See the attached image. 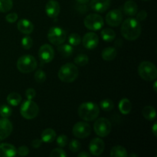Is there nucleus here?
I'll list each match as a JSON object with an SVG mask.
<instances>
[{"label":"nucleus","mask_w":157,"mask_h":157,"mask_svg":"<svg viewBox=\"0 0 157 157\" xmlns=\"http://www.w3.org/2000/svg\"><path fill=\"white\" fill-rule=\"evenodd\" d=\"M74 61H75V64L76 65L83 67V66H85L88 64L89 58L87 55H84V54H80L75 58Z\"/></svg>","instance_id":"30"},{"label":"nucleus","mask_w":157,"mask_h":157,"mask_svg":"<svg viewBox=\"0 0 157 157\" xmlns=\"http://www.w3.org/2000/svg\"><path fill=\"white\" fill-rule=\"evenodd\" d=\"M35 80L39 84L44 82L46 80V74L42 70H38L34 75Z\"/></svg>","instance_id":"36"},{"label":"nucleus","mask_w":157,"mask_h":157,"mask_svg":"<svg viewBox=\"0 0 157 157\" xmlns=\"http://www.w3.org/2000/svg\"><path fill=\"white\" fill-rule=\"evenodd\" d=\"M140 23L137 19L133 18H129L124 20L121 25V35L125 39L128 41H135L141 35Z\"/></svg>","instance_id":"1"},{"label":"nucleus","mask_w":157,"mask_h":157,"mask_svg":"<svg viewBox=\"0 0 157 157\" xmlns=\"http://www.w3.org/2000/svg\"><path fill=\"white\" fill-rule=\"evenodd\" d=\"M81 143L78 140H72L69 144V149L72 153H77L81 150Z\"/></svg>","instance_id":"35"},{"label":"nucleus","mask_w":157,"mask_h":157,"mask_svg":"<svg viewBox=\"0 0 157 157\" xmlns=\"http://www.w3.org/2000/svg\"><path fill=\"white\" fill-rule=\"evenodd\" d=\"M13 7L12 0H0V12H8Z\"/></svg>","instance_id":"29"},{"label":"nucleus","mask_w":157,"mask_h":157,"mask_svg":"<svg viewBox=\"0 0 157 157\" xmlns=\"http://www.w3.org/2000/svg\"><path fill=\"white\" fill-rule=\"evenodd\" d=\"M38 63L35 57L30 55H25L20 57L17 61V68L21 73L29 74L36 69Z\"/></svg>","instance_id":"5"},{"label":"nucleus","mask_w":157,"mask_h":157,"mask_svg":"<svg viewBox=\"0 0 157 157\" xmlns=\"http://www.w3.org/2000/svg\"><path fill=\"white\" fill-rule=\"evenodd\" d=\"M21 43L23 48L25 49V50H29V49L32 48V45H33V40L30 36L26 35L24 38H22Z\"/></svg>","instance_id":"34"},{"label":"nucleus","mask_w":157,"mask_h":157,"mask_svg":"<svg viewBox=\"0 0 157 157\" xmlns=\"http://www.w3.org/2000/svg\"><path fill=\"white\" fill-rule=\"evenodd\" d=\"M110 0H90V7L94 12L103 13L110 8Z\"/></svg>","instance_id":"16"},{"label":"nucleus","mask_w":157,"mask_h":157,"mask_svg":"<svg viewBox=\"0 0 157 157\" xmlns=\"http://www.w3.org/2000/svg\"><path fill=\"white\" fill-rule=\"evenodd\" d=\"M72 133L75 137L78 138V139H84L90 135L91 128L87 123L80 121L74 125Z\"/></svg>","instance_id":"10"},{"label":"nucleus","mask_w":157,"mask_h":157,"mask_svg":"<svg viewBox=\"0 0 157 157\" xmlns=\"http://www.w3.org/2000/svg\"><path fill=\"white\" fill-rule=\"evenodd\" d=\"M17 28L18 31L25 35H30L34 31V25L30 20L22 18L17 23Z\"/></svg>","instance_id":"18"},{"label":"nucleus","mask_w":157,"mask_h":157,"mask_svg":"<svg viewBox=\"0 0 157 157\" xmlns=\"http://www.w3.org/2000/svg\"><path fill=\"white\" fill-rule=\"evenodd\" d=\"M12 113V108L8 105H2L0 107V116L4 118H9Z\"/></svg>","instance_id":"33"},{"label":"nucleus","mask_w":157,"mask_h":157,"mask_svg":"<svg viewBox=\"0 0 157 157\" xmlns=\"http://www.w3.org/2000/svg\"><path fill=\"white\" fill-rule=\"evenodd\" d=\"M147 12L145 10H141L138 13H136V18L138 21H144L147 18Z\"/></svg>","instance_id":"43"},{"label":"nucleus","mask_w":157,"mask_h":157,"mask_svg":"<svg viewBox=\"0 0 157 157\" xmlns=\"http://www.w3.org/2000/svg\"><path fill=\"white\" fill-rule=\"evenodd\" d=\"M17 150L12 144H0V157H13L16 155Z\"/></svg>","instance_id":"19"},{"label":"nucleus","mask_w":157,"mask_h":157,"mask_svg":"<svg viewBox=\"0 0 157 157\" xmlns=\"http://www.w3.org/2000/svg\"><path fill=\"white\" fill-rule=\"evenodd\" d=\"M83 43V45L85 48L92 50L97 48L99 43V37L94 32H87L83 37V39L81 40Z\"/></svg>","instance_id":"14"},{"label":"nucleus","mask_w":157,"mask_h":157,"mask_svg":"<svg viewBox=\"0 0 157 157\" xmlns=\"http://www.w3.org/2000/svg\"><path fill=\"white\" fill-rule=\"evenodd\" d=\"M105 21L108 25L111 27H117L122 23L123 14L119 9H113L108 12L105 18Z\"/></svg>","instance_id":"11"},{"label":"nucleus","mask_w":157,"mask_h":157,"mask_svg":"<svg viewBox=\"0 0 157 157\" xmlns=\"http://www.w3.org/2000/svg\"><path fill=\"white\" fill-rule=\"evenodd\" d=\"M56 132L52 128H47L43 130L41 135V140L42 142L50 144L52 143L55 139H56Z\"/></svg>","instance_id":"21"},{"label":"nucleus","mask_w":157,"mask_h":157,"mask_svg":"<svg viewBox=\"0 0 157 157\" xmlns=\"http://www.w3.org/2000/svg\"><path fill=\"white\" fill-rule=\"evenodd\" d=\"M6 20L9 23H15L18 20V14L15 12L8 14L6 16Z\"/></svg>","instance_id":"40"},{"label":"nucleus","mask_w":157,"mask_h":157,"mask_svg":"<svg viewBox=\"0 0 157 157\" xmlns=\"http://www.w3.org/2000/svg\"><path fill=\"white\" fill-rule=\"evenodd\" d=\"M138 74L143 80L147 81H154L157 78V68L153 63L144 61L138 66Z\"/></svg>","instance_id":"4"},{"label":"nucleus","mask_w":157,"mask_h":157,"mask_svg":"<svg viewBox=\"0 0 157 157\" xmlns=\"http://www.w3.org/2000/svg\"><path fill=\"white\" fill-rule=\"evenodd\" d=\"M13 130V125L8 118L0 119V142L9 137Z\"/></svg>","instance_id":"15"},{"label":"nucleus","mask_w":157,"mask_h":157,"mask_svg":"<svg viewBox=\"0 0 157 157\" xmlns=\"http://www.w3.org/2000/svg\"><path fill=\"white\" fill-rule=\"evenodd\" d=\"M38 57L43 63H50L55 57L54 48L48 44H42L38 50Z\"/></svg>","instance_id":"12"},{"label":"nucleus","mask_w":157,"mask_h":157,"mask_svg":"<svg viewBox=\"0 0 157 157\" xmlns=\"http://www.w3.org/2000/svg\"><path fill=\"white\" fill-rule=\"evenodd\" d=\"M39 113V107L32 100L27 99L24 101L20 107V113L21 117L26 120H32L36 117Z\"/></svg>","instance_id":"6"},{"label":"nucleus","mask_w":157,"mask_h":157,"mask_svg":"<svg viewBox=\"0 0 157 157\" xmlns=\"http://www.w3.org/2000/svg\"><path fill=\"white\" fill-rule=\"evenodd\" d=\"M78 116L85 121H94L98 118L100 113V108L94 102H84L78 109Z\"/></svg>","instance_id":"2"},{"label":"nucleus","mask_w":157,"mask_h":157,"mask_svg":"<svg viewBox=\"0 0 157 157\" xmlns=\"http://www.w3.org/2000/svg\"><path fill=\"white\" fill-rule=\"evenodd\" d=\"M142 114L145 119L149 121H153L156 119V109L152 106H146L142 110Z\"/></svg>","instance_id":"24"},{"label":"nucleus","mask_w":157,"mask_h":157,"mask_svg":"<svg viewBox=\"0 0 157 157\" xmlns=\"http://www.w3.org/2000/svg\"><path fill=\"white\" fill-rule=\"evenodd\" d=\"M61 7L56 0H49L45 6V12L50 18H56L60 13Z\"/></svg>","instance_id":"17"},{"label":"nucleus","mask_w":157,"mask_h":157,"mask_svg":"<svg viewBox=\"0 0 157 157\" xmlns=\"http://www.w3.org/2000/svg\"><path fill=\"white\" fill-rule=\"evenodd\" d=\"M156 84H157V82H156V81H155L154 84H153V90H154V91L156 92V93L157 91V90H156Z\"/></svg>","instance_id":"48"},{"label":"nucleus","mask_w":157,"mask_h":157,"mask_svg":"<svg viewBox=\"0 0 157 157\" xmlns=\"http://www.w3.org/2000/svg\"><path fill=\"white\" fill-rule=\"evenodd\" d=\"M112 130V124L108 119L99 118L94 124V130L100 137H106L110 134Z\"/></svg>","instance_id":"7"},{"label":"nucleus","mask_w":157,"mask_h":157,"mask_svg":"<svg viewBox=\"0 0 157 157\" xmlns=\"http://www.w3.org/2000/svg\"><path fill=\"white\" fill-rule=\"evenodd\" d=\"M48 39L54 45H60L65 41V31L60 27H52L48 33Z\"/></svg>","instance_id":"8"},{"label":"nucleus","mask_w":157,"mask_h":157,"mask_svg":"<svg viewBox=\"0 0 157 157\" xmlns=\"http://www.w3.org/2000/svg\"><path fill=\"white\" fill-rule=\"evenodd\" d=\"M58 77L62 82L71 83L78 77V68L75 64L67 63L61 67L58 73Z\"/></svg>","instance_id":"3"},{"label":"nucleus","mask_w":157,"mask_h":157,"mask_svg":"<svg viewBox=\"0 0 157 157\" xmlns=\"http://www.w3.org/2000/svg\"><path fill=\"white\" fill-rule=\"evenodd\" d=\"M41 144H42V140L41 139H38V138H36L34 140H32V146L33 148H39L41 146Z\"/></svg>","instance_id":"44"},{"label":"nucleus","mask_w":157,"mask_h":157,"mask_svg":"<svg viewBox=\"0 0 157 157\" xmlns=\"http://www.w3.org/2000/svg\"><path fill=\"white\" fill-rule=\"evenodd\" d=\"M21 96L18 93L12 92L10 93L7 97V102L12 106H18L21 102Z\"/></svg>","instance_id":"28"},{"label":"nucleus","mask_w":157,"mask_h":157,"mask_svg":"<svg viewBox=\"0 0 157 157\" xmlns=\"http://www.w3.org/2000/svg\"><path fill=\"white\" fill-rule=\"evenodd\" d=\"M17 153H18L20 156H28L29 153V147H27L26 146H21V147H18V149L17 150Z\"/></svg>","instance_id":"39"},{"label":"nucleus","mask_w":157,"mask_h":157,"mask_svg":"<svg viewBox=\"0 0 157 157\" xmlns=\"http://www.w3.org/2000/svg\"><path fill=\"white\" fill-rule=\"evenodd\" d=\"M104 148H105V144L104 140L99 137L92 139L89 144V151L93 156H101L104 153Z\"/></svg>","instance_id":"13"},{"label":"nucleus","mask_w":157,"mask_h":157,"mask_svg":"<svg viewBox=\"0 0 157 157\" xmlns=\"http://www.w3.org/2000/svg\"><path fill=\"white\" fill-rule=\"evenodd\" d=\"M84 24L87 29L98 31L104 26V19L99 14L91 13L84 18Z\"/></svg>","instance_id":"9"},{"label":"nucleus","mask_w":157,"mask_h":157,"mask_svg":"<svg viewBox=\"0 0 157 157\" xmlns=\"http://www.w3.org/2000/svg\"><path fill=\"white\" fill-rule=\"evenodd\" d=\"M58 51L61 53L62 56L65 57V58H68V57L71 56L72 54L74 52V48L72 45L68 44H60L58 47Z\"/></svg>","instance_id":"26"},{"label":"nucleus","mask_w":157,"mask_h":157,"mask_svg":"<svg viewBox=\"0 0 157 157\" xmlns=\"http://www.w3.org/2000/svg\"><path fill=\"white\" fill-rule=\"evenodd\" d=\"M78 157H90V153H87V152H81L78 155Z\"/></svg>","instance_id":"46"},{"label":"nucleus","mask_w":157,"mask_h":157,"mask_svg":"<svg viewBox=\"0 0 157 157\" xmlns=\"http://www.w3.org/2000/svg\"><path fill=\"white\" fill-rule=\"evenodd\" d=\"M51 157H66L67 153H65L64 150H63L61 148H55L53 150H52L50 153Z\"/></svg>","instance_id":"38"},{"label":"nucleus","mask_w":157,"mask_h":157,"mask_svg":"<svg viewBox=\"0 0 157 157\" xmlns=\"http://www.w3.org/2000/svg\"><path fill=\"white\" fill-rule=\"evenodd\" d=\"M100 106H101V108L104 111H111L112 110L114 107V104H113V101L110 99H104L103 101H101L100 103Z\"/></svg>","instance_id":"31"},{"label":"nucleus","mask_w":157,"mask_h":157,"mask_svg":"<svg viewBox=\"0 0 157 157\" xmlns=\"http://www.w3.org/2000/svg\"><path fill=\"white\" fill-rule=\"evenodd\" d=\"M124 11L125 14L130 16H134L138 12V6L133 0H128L124 5Z\"/></svg>","instance_id":"20"},{"label":"nucleus","mask_w":157,"mask_h":157,"mask_svg":"<svg viewBox=\"0 0 157 157\" xmlns=\"http://www.w3.org/2000/svg\"><path fill=\"white\" fill-rule=\"evenodd\" d=\"M118 108H119V110L121 111V113L122 114H129L131 112L132 104L129 99H127V98H123L122 100L120 101Z\"/></svg>","instance_id":"23"},{"label":"nucleus","mask_w":157,"mask_h":157,"mask_svg":"<svg viewBox=\"0 0 157 157\" xmlns=\"http://www.w3.org/2000/svg\"><path fill=\"white\" fill-rule=\"evenodd\" d=\"M127 156V150L122 146H115L110 150L111 157H126Z\"/></svg>","instance_id":"25"},{"label":"nucleus","mask_w":157,"mask_h":157,"mask_svg":"<svg viewBox=\"0 0 157 157\" xmlns=\"http://www.w3.org/2000/svg\"><path fill=\"white\" fill-rule=\"evenodd\" d=\"M77 3H81V4H87L90 0H75Z\"/></svg>","instance_id":"47"},{"label":"nucleus","mask_w":157,"mask_h":157,"mask_svg":"<svg viewBox=\"0 0 157 157\" xmlns=\"http://www.w3.org/2000/svg\"><path fill=\"white\" fill-rule=\"evenodd\" d=\"M117 55V49L113 47H107L103 50L101 53V57L104 61H110L115 59Z\"/></svg>","instance_id":"22"},{"label":"nucleus","mask_w":157,"mask_h":157,"mask_svg":"<svg viewBox=\"0 0 157 157\" xmlns=\"http://www.w3.org/2000/svg\"><path fill=\"white\" fill-rule=\"evenodd\" d=\"M25 96L27 99L33 100L36 96V92L33 88H29L25 91Z\"/></svg>","instance_id":"42"},{"label":"nucleus","mask_w":157,"mask_h":157,"mask_svg":"<svg viewBox=\"0 0 157 157\" xmlns=\"http://www.w3.org/2000/svg\"><path fill=\"white\" fill-rule=\"evenodd\" d=\"M75 8H76L77 11L78 12H79L81 14H84L86 13V12L88 11V8H87V5L86 4H81V3H77L76 6H75Z\"/></svg>","instance_id":"41"},{"label":"nucleus","mask_w":157,"mask_h":157,"mask_svg":"<svg viewBox=\"0 0 157 157\" xmlns=\"http://www.w3.org/2000/svg\"><path fill=\"white\" fill-rule=\"evenodd\" d=\"M130 156H136V155H135V154H130Z\"/></svg>","instance_id":"49"},{"label":"nucleus","mask_w":157,"mask_h":157,"mask_svg":"<svg viewBox=\"0 0 157 157\" xmlns=\"http://www.w3.org/2000/svg\"><path fill=\"white\" fill-rule=\"evenodd\" d=\"M143 1H150V0H143Z\"/></svg>","instance_id":"50"},{"label":"nucleus","mask_w":157,"mask_h":157,"mask_svg":"<svg viewBox=\"0 0 157 157\" xmlns=\"http://www.w3.org/2000/svg\"><path fill=\"white\" fill-rule=\"evenodd\" d=\"M68 42L71 45L77 46L81 44V38L78 34L72 33L68 37Z\"/></svg>","instance_id":"32"},{"label":"nucleus","mask_w":157,"mask_h":157,"mask_svg":"<svg viewBox=\"0 0 157 157\" xmlns=\"http://www.w3.org/2000/svg\"><path fill=\"white\" fill-rule=\"evenodd\" d=\"M152 132L154 134L155 136H157V124L156 123H154L153 127H152Z\"/></svg>","instance_id":"45"},{"label":"nucleus","mask_w":157,"mask_h":157,"mask_svg":"<svg viewBox=\"0 0 157 157\" xmlns=\"http://www.w3.org/2000/svg\"><path fill=\"white\" fill-rule=\"evenodd\" d=\"M56 142L57 144L59 146V147H64L68 144V138L66 135H60L59 136L57 137Z\"/></svg>","instance_id":"37"},{"label":"nucleus","mask_w":157,"mask_h":157,"mask_svg":"<svg viewBox=\"0 0 157 157\" xmlns=\"http://www.w3.org/2000/svg\"><path fill=\"white\" fill-rule=\"evenodd\" d=\"M116 37V32L112 29H104L101 31V38L107 42L113 41Z\"/></svg>","instance_id":"27"}]
</instances>
